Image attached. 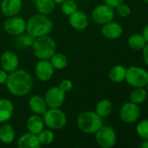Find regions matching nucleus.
I'll list each match as a JSON object with an SVG mask.
<instances>
[{"label":"nucleus","instance_id":"obj_13","mask_svg":"<svg viewBox=\"0 0 148 148\" xmlns=\"http://www.w3.org/2000/svg\"><path fill=\"white\" fill-rule=\"evenodd\" d=\"M0 64L2 69L7 73H10L18 69L19 59L13 51H4L0 57Z\"/></svg>","mask_w":148,"mask_h":148},{"label":"nucleus","instance_id":"obj_28","mask_svg":"<svg viewBox=\"0 0 148 148\" xmlns=\"http://www.w3.org/2000/svg\"><path fill=\"white\" fill-rule=\"evenodd\" d=\"M35 37L31 36L28 33L26 34H21L16 36L15 43L18 48H27V47H31L33 42H34Z\"/></svg>","mask_w":148,"mask_h":148},{"label":"nucleus","instance_id":"obj_31","mask_svg":"<svg viewBox=\"0 0 148 148\" xmlns=\"http://www.w3.org/2000/svg\"><path fill=\"white\" fill-rule=\"evenodd\" d=\"M136 132L140 138L144 140H148V119L142 120L138 123Z\"/></svg>","mask_w":148,"mask_h":148},{"label":"nucleus","instance_id":"obj_34","mask_svg":"<svg viewBox=\"0 0 148 148\" xmlns=\"http://www.w3.org/2000/svg\"><path fill=\"white\" fill-rule=\"evenodd\" d=\"M104 3L109 6H111L112 8H116L119 4H120L121 3L124 2V0H103Z\"/></svg>","mask_w":148,"mask_h":148},{"label":"nucleus","instance_id":"obj_18","mask_svg":"<svg viewBox=\"0 0 148 148\" xmlns=\"http://www.w3.org/2000/svg\"><path fill=\"white\" fill-rule=\"evenodd\" d=\"M28 104L30 109L36 114L43 115L45 113V111L48 109L44 98L38 95L31 96L29 100Z\"/></svg>","mask_w":148,"mask_h":148},{"label":"nucleus","instance_id":"obj_4","mask_svg":"<svg viewBox=\"0 0 148 148\" xmlns=\"http://www.w3.org/2000/svg\"><path fill=\"white\" fill-rule=\"evenodd\" d=\"M103 118L96 112L85 111L77 118V126L85 134H95L103 126Z\"/></svg>","mask_w":148,"mask_h":148},{"label":"nucleus","instance_id":"obj_30","mask_svg":"<svg viewBox=\"0 0 148 148\" xmlns=\"http://www.w3.org/2000/svg\"><path fill=\"white\" fill-rule=\"evenodd\" d=\"M61 10L65 15L70 16L78 10V4L74 0H65L61 3Z\"/></svg>","mask_w":148,"mask_h":148},{"label":"nucleus","instance_id":"obj_36","mask_svg":"<svg viewBox=\"0 0 148 148\" xmlns=\"http://www.w3.org/2000/svg\"><path fill=\"white\" fill-rule=\"evenodd\" d=\"M142 56H143V60L146 62V64L148 65V42L146 44V46L144 47V49H142Z\"/></svg>","mask_w":148,"mask_h":148},{"label":"nucleus","instance_id":"obj_25","mask_svg":"<svg viewBox=\"0 0 148 148\" xmlns=\"http://www.w3.org/2000/svg\"><path fill=\"white\" fill-rule=\"evenodd\" d=\"M147 89L144 88H134V89L130 94V101L137 105L143 103L147 98Z\"/></svg>","mask_w":148,"mask_h":148},{"label":"nucleus","instance_id":"obj_21","mask_svg":"<svg viewBox=\"0 0 148 148\" xmlns=\"http://www.w3.org/2000/svg\"><path fill=\"white\" fill-rule=\"evenodd\" d=\"M16 137V131L11 125L3 124L0 127V141L3 144H11Z\"/></svg>","mask_w":148,"mask_h":148},{"label":"nucleus","instance_id":"obj_9","mask_svg":"<svg viewBox=\"0 0 148 148\" xmlns=\"http://www.w3.org/2000/svg\"><path fill=\"white\" fill-rule=\"evenodd\" d=\"M114 10L111 6L103 3L96 6L92 12V18L97 23L103 25L113 21L114 17Z\"/></svg>","mask_w":148,"mask_h":148},{"label":"nucleus","instance_id":"obj_41","mask_svg":"<svg viewBox=\"0 0 148 148\" xmlns=\"http://www.w3.org/2000/svg\"><path fill=\"white\" fill-rule=\"evenodd\" d=\"M146 87H147V88H146V89H147V94H148V82H147V86H146Z\"/></svg>","mask_w":148,"mask_h":148},{"label":"nucleus","instance_id":"obj_17","mask_svg":"<svg viewBox=\"0 0 148 148\" xmlns=\"http://www.w3.org/2000/svg\"><path fill=\"white\" fill-rule=\"evenodd\" d=\"M42 145L40 144L38 134L32 133H25L17 140L18 148H39Z\"/></svg>","mask_w":148,"mask_h":148},{"label":"nucleus","instance_id":"obj_16","mask_svg":"<svg viewBox=\"0 0 148 148\" xmlns=\"http://www.w3.org/2000/svg\"><path fill=\"white\" fill-rule=\"evenodd\" d=\"M69 23L71 26L77 30H84L88 26L89 21L86 14L80 10H76L69 16Z\"/></svg>","mask_w":148,"mask_h":148},{"label":"nucleus","instance_id":"obj_2","mask_svg":"<svg viewBox=\"0 0 148 148\" xmlns=\"http://www.w3.org/2000/svg\"><path fill=\"white\" fill-rule=\"evenodd\" d=\"M52 29L53 23L46 15H33L26 21L25 31L35 38L49 35Z\"/></svg>","mask_w":148,"mask_h":148},{"label":"nucleus","instance_id":"obj_35","mask_svg":"<svg viewBox=\"0 0 148 148\" xmlns=\"http://www.w3.org/2000/svg\"><path fill=\"white\" fill-rule=\"evenodd\" d=\"M7 77H8V73L6 71H4L3 69H0V85L5 83Z\"/></svg>","mask_w":148,"mask_h":148},{"label":"nucleus","instance_id":"obj_32","mask_svg":"<svg viewBox=\"0 0 148 148\" xmlns=\"http://www.w3.org/2000/svg\"><path fill=\"white\" fill-rule=\"evenodd\" d=\"M116 10H117V13L119 14V16L121 17H127L131 14L130 6L126 3H124V2L116 7Z\"/></svg>","mask_w":148,"mask_h":148},{"label":"nucleus","instance_id":"obj_10","mask_svg":"<svg viewBox=\"0 0 148 148\" xmlns=\"http://www.w3.org/2000/svg\"><path fill=\"white\" fill-rule=\"evenodd\" d=\"M44 98L49 108H60L65 102V93L59 87H51L46 91Z\"/></svg>","mask_w":148,"mask_h":148},{"label":"nucleus","instance_id":"obj_5","mask_svg":"<svg viewBox=\"0 0 148 148\" xmlns=\"http://www.w3.org/2000/svg\"><path fill=\"white\" fill-rule=\"evenodd\" d=\"M44 125L51 130L62 129L67 123V118L60 108H49L43 114Z\"/></svg>","mask_w":148,"mask_h":148},{"label":"nucleus","instance_id":"obj_39","mask_svg":"<svg viewBox=\"0 0 148 148\" xmlns=\"http://www.w3.org/2000/svg\"><path fill=\"white\" fill-rule=\"evenodd\" d=\"M64 1H65V0H53V2L57 4H61Z\"/></svg>","mask_w":148,"mask_h":148},{"label":"nucleus","instance_id":"obj_12","mask_svg":"<svg viewBox=\"0 0 148 148\" xmlns=\"http://www.w3.org/2000/svg\"><path fill=\"white\" fill-rule=\"evenodd\" d=\"M55 69L50 60H40L35 67V74L37 78L41 82H48L53 76Z\"/></svg>","mask_w":148,"mask_h":148},{"label":"nucleus","instance_id":"obj_8","mask_svg":"<svg viewBox=\"0 0 148 148\" xmlns=\"http://www.w3.org/2000/svg\"><path fill=\"white\" fill-rule=\"evenodd\" d=\"M3 27L7 34L17 36L25 32L26 21L18 16H8L7 19L3 22Z\"/></svg>","mask_w":148,"mask_h":148},{"label":"nucleus","instance_id":"obj_24","mask_svg":"<svg viewBox=\"0 0 148 148\" xmlns=\"http://www.w3.org/2000/svg\"><path fill=\"white\" fill-rule=\"evenodd\" d=\"M34 3L38 13L46 16L51 14L54 10L56 4L53 0H36Z\"/></svg>","mask_w":148,"mask_h":148},{"label":"nucleus","instance_id":"obj_23","mask_svg":"<svg viewBox=\"0 0 148 148\" xmlns=\"http://www.w3.org/2000/svg\"><path fill=\"white\" fill-rule=\"evenodd\" d=\"M113 109V103L107 100V99H103L101 101H99L96 106V110L95 112L101 117V118H105L109 116Z\"/></svg>","mask_w":148,"mask_h":148},{"label":"nucleus","instance_id":"obj_40","mask_svg":"<svg viewBox=\"0 0 148 148\" xmlns=\"http://www.w3.org/2000/svg\"><path fill=\"white\" fill-rule=\"evenodd\" d=\"M144 3H148V0H142Z\"/></svg>","mask_w":148,"mask_h":148},{"label":"nucleus","instance_id":"obj_27","mask_svg":"<svg viewBox=\"0 0 148 148\" xmlns=\"http://www.w3.org/2000/svg\"><path fill=\"white\" fill-rule=\"evenodd\" d=\"M147 42L140 34H134L132 35L128 38V45L131 49L135 50H141L146 46Z\"/></svg>","mask_w":148,"mask_h":148},{"label":"nucleus","instance_id":"obj_20","mask_svg":"<svg viewBox=\"0 0 148 148\" xmlns=\"http://www.w3.org/2000/svg\"><path fill=\"white\" fill-rule=\"evenodd\" d=\"M14 114V105L11 101L1 98L0 99V123H4L10 120Z\"/></svg>","mask_w":148,"mask_h":148},{"label":"nucleus","instance_id":"obj_7","mask_svg":"<svg viewBox=\"0 0 148 148\" xmlns=\"http://www.w3.org/2000/svg\"><path fill=\"white\" fill-rule=\"evenodd\" d=\"M95 140L102 148H112L116 145L117 134L113 128L108 126H102L95 133Z\"/></svg>","mask_w":148,"mask_h":148},{"label":"nucleus","instance_id":"obj_14","mask_svg":"<svg viewBox=\"0 0 148 148\" xmlns=\"http://www.w3.org/2000/svg\"><path fill=\"white\" fill-rule=\"evenodd\" d=\"M23 7L22 0H2L1 10L5 16H17Z\"/></svg>","mask_w":148,"mask_h":148},{"label":"nucleus","instance_id":"obj_6","mask_svg":"<svg viewBox=\"0 0 148 148\" xmlns=\"http://www.w3.org/2000/svg\"><path fill=\"white\" fill-rule=\"evenodd\" d=\"M125 80L133 88H145L148 82V72L142 68L131 66L126 69Z\"/></svg>","mask_w":148,"mask_h":148},{"label":"nucleus","instance_id":"obj_15","mask_svg":"<svg viewBox=\"0 0 148 148\" xmlns=\"http://www.w3.org/2000/svg\"><path fill=\"white\" fill-rule=\"evenodd\" d=\"M101 32L106 38L114 40L121 36V35L123 34V28L118 23L111 21L107 23L103 24Z\"/></svg>","mask_w":148,"mask_h":148},{"label":"nucleus","instance_id":"obj_38","mask_svg":"<svg viewBox=\"0 0 148 148\" xmlns=\"http://www.w3.org/2000/svg\"><path fill=\"white\" fill-rule=\"evenodd\" d=\"M141 147L148 148V140H145V141H143V143L141 144Z\"/></svg>","mask_w":148,"mask_h":148},{"label":"nucleus","instance_id":"obj_1","mask_svg":"<svg viewBox=\"0 0 148 148\" xmlns=\"http://www.w3.org/2000/svg\"><path fill=\"white\" fill-rule=\"evenodd\" d=\"M5 85L9 92L17 97L28 95L32 89L33 80L31 75L24 69H16L8 73Z\"/></svg>","mask_w":148,"mask_h":148},{"label":"nucleus","instance_id":"obj_42","mask_svg":"<svg viewBox=\"0 0 148 148\" xmlns=\"http://www.w3.org/2000/svg\"><path fill=\"white\" fill-rule=\"evenodd\" d=\"M31 1H33V2H35V1H36V0H31Z\"/></svg>","mask_w":148,"mask_h":148},{"label":"nucleus","instance_id":"obj_22","mask_svg":"<svg viewBox=\"0 0 148 148\" xmlns=\"http://www.w3.org/2000/svg\"><path fill=\"white\" fill-rule=\"evenodd\" d=\"M126 73V69L124 66H122L120 64H118V65L113 66L110 69L108 76H109V79L113 82L120 83L123 81H125Z\"/></svg>","mask_w":148,"mask_h":148},{"label":"nucleus","instance_id":"obj_29","mask_svg":"<svg viewBox=\"0 0 148 148\" xmlns=\"http://www.w3.org/2000/svg\"><path fill=\"white\" fill-rule=\"evenodd\" d=\"M38 140L41 145H50L54 140V134L51 131V129H43L38 134Z\"/></svg>","mask_w":148,"mask_h":148},{"label":"nucleus","instance_id":"obj_26","mask_svg":"<svg viewBox=\"0 0 148 148\" xmlns=\"http://www.w3.org/2000/svg\"><path fill=\"white\" fill-rule=\"evenodd\" d=\"M55 69H63L67 66L68 59L66 56L62 53H54L49 59Z\"/></svg>","mask_w":148,"mask_h":148},{"label":"nucleus","instance_id":"obj_11","mask_svg":"<svg viewBox=\"0 0 148 148\" xmlns=\"http://www.w3.org/2000/svg\"><path fill=\"white\" fill-rule=\"evenodd\" d=\"M120 117L127 124L135 123L140 117V108L133 102H126L120 108Z\"/></svg>","mask_w":148,"mask_h":148},{"label":"nucleus","instance_id":"obj_3","mask_svg":"<svg viewBox=\"0 0 148 148\" xmlns=\"http://www.w3.org/2000/svg\"><path fill=\"white\" fill-rule=\"evenodd\" d=\"M31 47L37 58L39 60H49L56 52L57 44L55 40L47 35L35 38Z\"/></svg>","mask_w":148,"mask_h":148},{"label":"nucleus","instance_id":"obj_33","mask_svg":"<svg viewBox=\"0 0 148 148\" xmlns=\"http://www.w3.org/2000/svg\"><path fill=\"white\" fill-rule=\"evenodd\" d=\"M72 86L73 85H72V82L71 80H69V79H64V80H62L60 82L58 87L60 88L61 90H63L65 93H66V92H69L70 90H72Z\"/></svg>","mask_w":148,"mask_h":148},{"label":"nucleus","instance_id":"obj_37","mask_svg":"<svg viewBox=\"0 0 148 148\" xmlns=\"http://www.w3.org/2000/svg\"><path fill=\"white\" fill-rule=\"evenodd\" d=\"M142 36L144 37V39L146 40V42H147V43L148 42V25H147L144 29H143V30H142Z\"/></svg>","mask_w":148,"mask_h":148},{"label":"nucleus","instance_id":"obj_19","mask_svg":"<svg viewBox=\"0 0 148 148\" xmlns=\"http://www.w3.org/2000/svg\"><path fill=\"white\" fill-rule=\"evenodd\" d=\"M44 122L41 115L39 114H32L26 121V128L28 132L38 134L44 128Z\"/></svg>","mask_w":148,"mask_h":148}]
</instances>
